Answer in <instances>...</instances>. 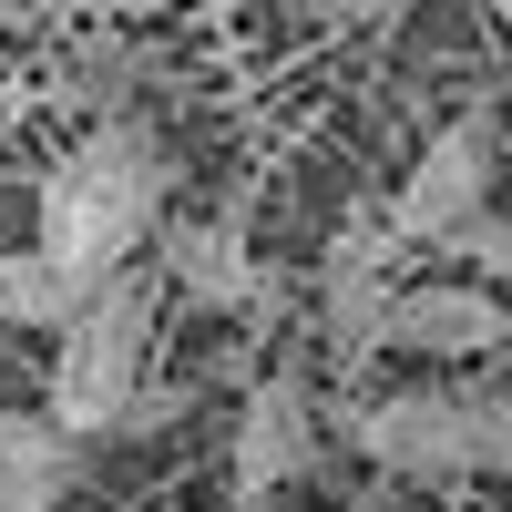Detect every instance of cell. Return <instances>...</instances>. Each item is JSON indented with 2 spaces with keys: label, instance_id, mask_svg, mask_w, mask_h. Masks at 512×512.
I'll use <instances>...</instances> for the list:
<instances>
[{
  "label": "cell",
  "instance_id": "1",
  "mask_svg": "<svg viewBox=\"0 0 512 512\" xmlns=\"http://www.w3.org/2000/svg\"><path fill=\"white\" fill-rule=\"evenodd\" d=\"M164 185H175L164 144L134 113H103L93 134L41 175V236L31 246L52 256V267H72L82 287H103L164 236Z\"/></svg>",
  "mask_w": 512,
  "mask_h": 512
},
{
  "label": "cell",
  "instance_id": "2",
  "mask_svg": "<svg viewBox=\"0 0 512 512\" xmlns=\"http://www.w3.org/2000/svg\"><path fill=\"white\" fill-rule=\"evenodd\" d=\"M359 461L400 482H472V472H512V400L502 390H390L349 410Z\"/></svg>",
  "mask_w": 512,
  "mask_h": 512
},
{
  "label": "cell",
  "instance_id": "3",
  "mask_svg": "<svg viewBox=\"0 0 512 512\" xmlns=\"http://www.w3.org/2000/svg\"><path fill=\"white\" fill-rule=\"evenodd\" d=\"M144 349H154V277L123 267L93 308L62 328V359H52V420L82 431H123L144 400Z\"/></svg>",
  "mask_w": 512,
  "mask_h": 512
},
{
  "label": "cell",
  "instance_id": "4",
  "mask_svg": "<svg viewBox=\"0 0 512 512\" xmlns=\"http://www.w3.org/2000/svg\"><path fill=\"white\" fill-rule=\"evenodd\" d=\"M492 164H502L492 113H451L441 134L420 144V164L400 175V195L379 205L390 236H400V246H451L472 216H492Z\"/></svg>",
  "mask_w": 512,
  "mask_h": 512
},
{
  "label": "cell",
  "instance_id": "5",
  "mask_svg": "<svg viewBox=\"0 0 512 512\" xmlns=\"http://www.w3.org/2000/svg\"><path fill=\"white\" fill-rule=\"evenodd\" d=\"M400 236H390V216H349L338 226V246H328V267H318V328H328V359H379V328H390V297L410 287L400 277Z\"/></svg>",
  "mask_w": 512,
  "mask_h": 512
},
{
  "label": "cell",
  "instance_id": "6",
  "mask_svg": "<svg viewBox=\"0 0 512 512\" xmlns=\"http://www.w3.org/2000/svg\"><path fill=\"white\" fill-rule=\"evenodd\" d=\"M318 472V390L297 369H267L236 410V512L287 502V482Z\"/></svg>",
  "mask_w": 512,
  "mask_h": 512
},
{
  "label": "cell",
  "instance_id": "7",
  "mask_svg": "<svg viewBox=\"0 0 512 512\" xmlns=\"http://www.w3.org/2000/svg\"><path fill=\"white\" fill-rule=\"evenodd\" d=\"M379 349H400V359H492V349H512V297H492L472 277H410L390 297Z\"/></svg>",
  "mask_w": 512,
  "mask_h": 512
},
{
  "label": "cell",
  "instance_id": "8",
  "mask_svg": "<svg viewBox=\"0 0 512 512\" xmlns=\"http://www.w3.org/2000/svg\"><path fill=\"white\" fill-rule=\"evenodd\" d=\"M164 287L195 297V308H267V267L246 256V226L236 216H185V226H164Z\"/></svg>",
  "mask_w": 512,
  "mask_h": 512
},
{
  "label": "cell",
  "instance_id": "9",
  "mask_svg": "<svg viewBox=\"0 0 512 512\" xmlns=\"http://www.w3.org/2000/svg\"><path fill=\"white\" fill-rule=\"evenodd\" d=\"M82 482V441L41 410H0V512H52Z\"/></svg>",
  "mask_w": 512,
  "mask_h": 512
},
{
  "label": "cell",
  "instance_id": "10",
  "mask_svg": "<svg viewBox=\"0 0 512 512\" xmlns=\"http://www.w3.org/2000/svg\"><path fill=\"white\" fill-rule=\"evenodd\" d=\"M103 287H113V277H103ZM103 287H82V277L52 267L41 246H11V256H0V318H11V328H52V338H62Z\"/></svg>",
  "mask_w": 512,
  "mask_h": 512
},
{
  "label": "cell",
  "instance_id": "11",
  "mask_svg": "<svg viewBox=\"0 0 512 512\" xmlns=\"http://www.w3.org/2000/svg\"><path fill=\"white\" fill-rule=\"evenodd\" d=\"M451 267H472V287H492V297H512V216H472L451 246Z\"/></svg>",
  "mask_w": 512,
  "mask_h": 512
},
{
  "label": "cell",
  "instance_id": "12",
  "mask_svg": "<svg viewBox=\"0 0 512 512\" xmlns=\"http://www.w3.org/2000/svg\"><path fill=\"white\" fill-rule=\"evenodd\" d=\"M134 52H123V41H93V52H82V93H103V103H123V93H134Z\"/></svg>",
  "mask_w": 512,
  "mask_h": 512
},
{
  "label": "cell",
  "instance_id": "13",
  "mask_svg": "<svg viewBox=\"0 0 512 512\" xmlns=\"http://www.w3.org/2000/svg\"><path fill=\"white\" fill-rule=\"evenodd\" d=\"M410 11H420V0H328V21H349V31H390Z\"/></svg>",
  "mask_w": 512,
  "mask_h": 512
},
{
  "label": "cell",
  "instance_id": "14",
  "mask_svg": "<svg viewBox=\"0 0 512 512\" xmlns=\"http://www.w3.org/2000/svg\"><path fill=\"white\" fill-rule=\"evenodd\" d=\"M267 512H277V502H267Z\"/></svg>",
  "mask_w": 512,
  "mask_h": 512
}]
</instances>
